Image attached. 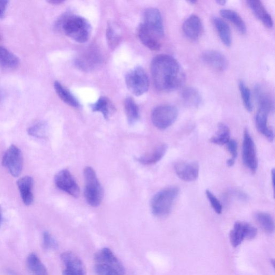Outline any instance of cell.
Masks as SVG:
<instances>
[{
  "mask_svg": "<svg viewBox=\"0 0 275 275\" xmlns=\"http://www.w3.org/2000/svg\"><path fill=\"white\" fill-rule=\"evenodd\" d=\"M150 71L154 85L161 92L174 91L181 87L185 80L184 70L179 62L168 55H159L152 61Z\"/></svg>",
  "mask_w": 275,
  "mask_h": 275,
  "instance_id": "6da1fadb",
  "label": "cell"
},
{
  "mask_svg": "<svg viewBox=\"0 0 275 275\" xmlns=\"http://www.w3.org/2000/svg\"><path fill=\"white\" fill-rule=\"evenodd\" d=\"M62 28L68 37L78 43L86 42L90 37L91 25L84 18L73 16L67 17Z\"/></svg>",
  "mask_w": 275,
  "mask_h": 275,
  "instance_id": "7a4b0ae2",
  "label": "cell"
},
{
  "mask_svg": "<svg viewBox=\"0 0 275 275\" xmlns=\"http://www.w3.org/2000/svg\"><path fill=\"white\" fill-rule=\"evenodd\" d=\"M179 192L178 188L171 187L156 193L150 203L152 214L158 217L169 214Z\"/></svg>",
  "mask_w": 275,
  "mask_h": 275,
  "instance_id": "3957f363",
  "label": "cell"
},
{
  "mask_svg": "<svg viewBox=\"0 0 275 275\" xmlns=\"http://www.w3.org/2000/svg\"><path fill=\"white\" fill-rule=\"evenodd\" d=\"M85 197L89 205L99 207L103 198V190L93 168L87 167L84 170Z\"/></svg>",
  "mask_w": 275,
  "mask_h": 275,
  "instance_id": "277c9868",
  "label": "cell"
},
{
  "mask_svg": "<svg viewBox=\"0 0 275 275\" xmlns=\"http://www.w3.org/2000/svg\"><path fill=\"white\" fill-rule=\"evenodd\" d=\"M179 116V111L172 105H162L154 109L151 114L153 125L160 130L170 127Z\"/></svg>",
  "mask_w": 275,
  "mask_h": 275,
  "instance_id": "5b68a950",
  "label": "cell"
},
{
  "mask_svg": "<svg viewBox=\"0 0 275 275\" xmlns=\"http://www.w3.org/2000/svg\"><path fill=\"white\" fill-rule=\"evenodd\" d=\"M126 83L129 90L136 96L142 95L148 90L147 75L144 69L140 66L129 71L126 76Z\"/></svg>",
  "mask_w": 275,
  "mask_h": 275,
  "instance_id": "8992f818",
  "label": "cell"
},
{
  "mask_svg": "<svg viewBox=\"0 0 275 275\" xmlns=\"http://www.w3.org/2000/svg\"><path fill=\"white\" fill-rule=\"evenodd\" d=\"M2 164L13 176H19L22 171L23 166L21 150L15 145H11L5 153Z\"/></svg>",
  "mask_w": 275,
  "mask_h": 275,
  "instance_id": "52a82bcc",
  "label": "cell"
},
{
  "mask_svg": "<svg viewBox=\"0 0 275 275\" xmlns=\"http://www.w3.org/2000/svg\"><path fill=\"white\" fill-rule=\"evenodd\" d=\"M257 235V229L252 225L243 221H237L229 234L232 246L236 248L240 246L245 239L252 240Z\"/></svg>",
  "mask_w": 275,
  "mask_h": 275,
  "instance_id": "ba28073f",
  "label": "cell"
},
{
  "mask_svg": "<svg viewBox=\"0 0 275 275\" xmlns=\"http://www.w3.org/2000/svg\"><path fill=\"white\" fill-rule=\"evenodd\" d=\"M243 160L245 165L254 173L258 168V158L254 142L247 129L245 130L244 134Z\"/></svg>",
  "mask_w": 275,
  "mask_h": 275,
  "instance_id": "9c48e42d",
  "label": "cell"
},
{
  "mask_svg": "<svg viewBox=\"0 0 275 275\" xmlns=\"http://www.w3.org/2000/svg\"><path fill=\"white\" fill-rule=\"evenodd\" d=\"M143 24L157 38H162L164 36V29L162 16L157 8L147 9L144 13V22Z\"/></svg>",
  "mask_w": 275,
  "mask_h": 275,
  "instance_id": "30bf717a",
  "label": "cell"
},
{
  "mask_svg": "<svg viewBox=\"0 0 275 275\" xmlns=\"http://www.w3.org/2000/svg\"><path fill=\"white\" fill-rule=\"evenodd\" d=\"M55 184L60 190L69 195L77 198L79 197L80 188L74 177L67 170L58 172L55 178Z\"/></svg>",
  "mask_w": 275,
  "mask_h": 275,
  "instance_id": "8fae6325",
  "label": "cell"
},
{
  "mask_svg": "<svg viewBox=\"0 0 275 275\" xmlns=\"http://www.w3.org/2000/svg\"><path fill=\"white\" fill-rule=\"evenodd\" d=\"M60 258L65 267L63 275L86 274L84 264L76 254L66 252L61 255Z\"/></svg>",
  "mask_w": 275,
  "mask_h": 275,
  "instance_id": "7c38bea8",
  "label": "cell"
},
{
  "mask_svg": "<svg viewBox=\"0 0 275 275\" xmlns=\"http://www.w3.org/2000/svg\"><path fill=\"white\" fill-rule=\"evenodd\" d=\"M174 170L177 176L185 182H192L199 177L200 167L197 162H179L174 165Z\"/></svg>",
  "mask_w": 275,
  "mask_h": 275,
  "instance_id": "4fadbf2b",
  "label": "cell"
},
{
  "mask_svg": "<svg viewBox=\"0 0 275 275\" xmlns=\"http://www.w3.org/2000/svg\"><path fill=\"white\" fill-rule=\"evenodd\" d=\"M94 260L95 263L110 266L122 275L125 274L126 270L122 263L108 248H103L97 252L95 255Z\"/></svg>",
  "mask_w": 275,
  "mask_h": 275,
  "instance_id": "5bb4252c",
  "label": "cell"
},
{
  "mask_svg": "<svg viewBox=\"0 0 275 275\" xmlns=\"http://www.w3.org/2000/svg\"><path fill=\"white\" fill-rule=\"evenodd\" d=\"M204 63L218 71L225 70L228 65L226 57L220 52L210 50L204 52L202 55Z\"/></svg>",
  "mask_w": 275,
  "mask_h": 275,
  "instance_id": "9a60e30c",
  "label": "cell"
},
{
  "mask_svg": "<svg viewBox=\"0 0 275 275\" xmlns=\"http://www.w3.org/2000/svg\"><path fill=\"white\" fill-rule=\"evenodd\" d=\"M182 30L185 36L192 40H197L203 31V25L200 18L196 15L188 17L183 24Z\"/></svg>",
  "mask_w": 275,
  "mask_h": 275,
  "instance_id": "2e32d148",
  "label": "cell"
},
{
  "mask_svg": "<svg viewBox=\"0 0 275 275\" xmlns=\"http://www.w3.org/2000/svg\"><path fill=\"white\" fill-rule=\"evenodd\" d=\"M247 5L258 19H259L268 28H272L273 25V20L263 4L259 0H249Z\"/></svg>",
  "mask_w": 275,
  "mask_h": 275,
  "instance_id": "e0dca14e",
  "label": "cell"
},
{
  "mask_svg": "<svg viewBox=\"0 0 275 275\" xmlns=\"http://www.w3.org/2000/svg\"><path fill=\"white\" fill-rule=\"evenodd\" d=\"M34 181L32 177L26 176L17 182L22 201L26 206H30L33 202L34 198L32 188Z\"/></svg>",
  "mask_w": 275,
  "mask_h": 275,
  "instance_id": "ac0fdd59",
  "label": "cell"
},
{
  "mask_svg": "<svg viewBox=\"0 0 275 275\" xmlns=\"http://www.w3.org/2000/svg\"><path fill=\"white\" fill-rule=\"evenodd\" d=\"M168 146L166 144L156 146L151 152L136 158L138 162L144 165H152L161 161L166 153Z\"/></svg>",
  "mask_w": 275,
  "mask_h": 275,
  "instance_id": "d6986e66",
  "label": "cell"
},
{
  "mask_svg": "<svg viewBox=\"0 0 275 275\" xmlns=\"http://www.w3.org/2000/svg\"><path fill=\"white\" fill-rule=\"evenodd\" d=\"M269 113L265 110L259 109L256 115L255 124L257 129L261 134L269 141H272L274 139L273 132L267 124Z\"/></svg>",
  "mask_w": 275,
  "mask_h": 275,
  "instance_id": "ffe728a7",
  "label": "cell"
},
{
  "mask_svg": "<svg viewBox=\"0 0 275 275\" xmlns=\"http://www.w3.org/2000/svg\"><path fill=\"white\" fill-rule=\"evenodd\" d=\"M138 36L140 41L147 48L152 51H158L161 48V44L154 34L150 32L141 24L138 29Z\"/></svg>",
  "mask_w": 275,
  "mask_h": 275,
  "instance_id": "44dd1931",
  "label": "cell"
},
{
  "mask_svg": "<svg viewBox=\"0 0 275 275\" xmlns=\"http://www.w3.org/2000/svg\"><path fill=\"white\" fill-rule=\"evenodd\" d=\"M255 95L259 109L265 110L269 112L273 110V102L270 94L266 92L261 86L258 85L255 87Z\"/></svg>",
  "mask_w": 275,
  "mask_h": 275,
  "instance_id": "7402d4cb",
  "label": "cell"
},
{
  "mask_svg": "<svg viewBox=\"0 0 275 275\" xmlns=\"http://www.w3.org/2000/svg\"><path fill=\"white\" fill-rule=\"evenodd\" d=\"M213 23L218 32L219 36L226 47H230L232 44L231 31L227 23L218 17L213 19Z\"/></svg>",
  "mask_w": 275,
  "mask_h": 275,
  "instance_id": "603a6c76",
  "label": "cell"
},
{
  "mask_svg": "<svg viewBox=\"0 0 275 275\" xmlns=\"http://www.w3.org/2000/svg\"><path fill=\"white\" fill-rule=\"evenodd\" d=\"M20 60L12 52L4 47H0V66L14 69L20 65Z\"/></svg>",
  "mask_w": 275,
  "mask_h": 275,
  "instance_id": "cb8c5ba5",
  "label": "cell"
},
{
  "mask_svg": "<svg viewBox=\"0 0 275 275\" xmlns=\"http://www.w3.org/2000/svg\"><path fill=\"white\" fill-rule=\"evenodd\" d=\"M182 98L185 103L198 108L202 103V96L199 91L192 87H186L182 92Z\"/></svg>",
  "mask_w": 275,
  "mask_h": 275,
  "instance_id": "d4e9b609",
  "label": "cell"
},
{
  "mask_svg": "<svg viewBox=\"0 0 275 275\" xmlns=\"http://www.w3.org/2000/svg\"><path fill=\"white\" fill-rule=\"evenodd\" d=\"M54 88L56 93L62 101L73 107H79L80 103L76 97L59 82L55 83Z\"/></svg>",
  "mask_w": 275,
  "mask_h": 275,
  "instance_id": "484cf974",
  "label": "cell"
},
{
  "mask_svg": "<svg viewBox=\"0 0 275 275\" xmlns=\"http://www.w3.org/2000/svg\"><path fill=\"white\" fill-rule=\"evenodd\" d=\"M221 16L226 20L232 23L239 32L245 34L247 31V27L242 17L236 12L230 10H222L220 11Z\"/></svg>",
  "mask_w": 275,
  "mask_h": 275,
  "instance_id": "4316f807",
  "label": "cell"
},
{
  "mask_svg": "<svg viewBox=\"0 0 275 275\" xmlns=\"http://www.w3.org/2000/svg\"><path fill=\"white\" fill-rule=\"evenodd\" d=\"M230 140V130L225 124L220 123L218 124L216 135L210 139L211 143L217 145L227 144Z\"/></svg>",
  "mask_w": 275,
  "mask_h": 275,
  "instance_id": "83f0119b",
  "label": "cell"
},
{
  "mask_svg": "<svg viewBox=\"0 0 275 275\" xmlns=\"http://www.w3.org/2000/svg\"><path fill=\"white\" fill-rule=\"evenodd\" d=\"M28 267L35 275H48L46 266L42 262L38 256L30 254L26 260Z\"/></svg>",
  "mask_w": 275,
  "mask_h": 275,
  "instance_id": "f1b7e54d",
  "label": "cell"
},
{
  "mask_svg": "<svg viewBox=\"0 0 275 275\" xmlns=\"http://www.w3.org/2000/svg\"><path fill=\"white\" fill-rule=\"evenodd\" d=\"M255 218L256 222L265 232L272 233L274 230V221L271 216L268 213L258 212L256 213Z\"/></svg>",
  "mask_w": 275,
  "mask_h": 275,
  "instance_id": "f546056e",
  "label": "cell"
},
{
  "mask_svg": "<svg viewBox=\"0 0 275 275\" xmlns=\"http://www.w3.org/2000/svg\"><path fill=\"white\" fill-rule=\"evenodd\" d=\"M125 110L128 123L132 124L136 123L139 119V109L135 101L131 98L128 97L124 103Z\"/></svg>",
  "mask_w": 275,
  "mask_h": 275,
  "instance_id": "4dcf8cb0",
  "label": "cell"
},
{
  "mask_svg": "<svg viewBox=\"0 0 275 275\" xmlns=\"http://www.w3.org/2000/svg\"><path fill=\"white\" fill-rule=\"evenodd\" d=\"M91 108L94 112L102 113L104 118L107 120L109 117L112 106L108 99L105 97H101L95 103L91 105Z\"/></svg>",
  "mask_w": 275,
  "mask_h": 275,
  "instance_id": "1f68e13d",
  "label": "cell"
},
{
  "mask_svg": "<svg viewBox=\"0 0 275 275\" xmlns=\"http://www.w3.org/2000/svg\"><path fill=\"white\" fill-rule=\"evenodd\" d=\"M239 88L245 108L248 111L251 112L253 110V104L251 92L250 89L248 88L243 82L239 83Z\"/></svg>",
  "mask_w": 275,
  "mask_h": 275,
  "instance_id": "d6a6232c",
  "label": "cell"
},
{
  "mask_svg": "<svg viewBox=\"0 0 275 275\" xmlns=\"http://www.w3.org/2000/svg\"><path fill=\"white\" fill-rule=\"evenodd\" d=\"M48 126L46 123L40 122L34 124L28 130V134L32 137L43 138L47 136Z\"/></svg>",
  "mask_w": 275,
  "mask_h": 275,
  "instance_id": "836d02e7",
  "label": "cell"
},
{
  "mask_svg": "<svg viewBox=\"0 0 275 275\" xmlns=\"http://www.w3.org/2000/svg\"><path fill=\"white\" fill-rule=\"evenodd\" d=\"M94 269L97 275H122L110 266L102 263H95Z\"/></svg>",
  "mask_w": 275,
  "mask_h": 275,
  "instance_id": "e575fe53",
  "label": "cell"
},
{
  "mask_svg": "<svg viewBox=\"0 0 275 275\" xmlns=\"http://www.w3.org/2000/svg\"><path fill=\"white\" fill-rule=\"evenodd\" d=\"M227 146L228 151L232 156L227 161V165L228 167H232L238 156V144L235 140L231 139L228 142Z\"/></svg>",
  "mask_w": 275,
  "mask_h": 275,
  "instance_id": "d590c367",
  "label": "cell"
},
{
  "mask_svg": "<svg viewBox=\"0 0 275 275\" xmlns=\"http://www.w3.org/2000/svg\"><path fill=\"white\" fill-rule=\"evenodd\" d=\"M43 245L46 250H55L58 248L56 241L48 232H44L43 233Z\"/></svg>",
  "mask_w": 275,
  "mask_h": 275,
  "instance_id": "8d00e7d4",
  "label": "cell"
},
{
  "mask_svg": "<svg viewBox=\"0 0 275 275\" xmlns=\"http://www.w3.org/2000/svg\"><path fill=\"white\" fill-rule=\"evenodd\" d=\"M206 195L212 208L217 212V214H221L223 211V207L219 200L209 190H206Z\"/></svg>",
  "mask_w": 275,
  "mask_h": 275,
  "instance_id": "74e56055",
  "label": "cell"
},
{
  "mask_svg": "<svg viewBox=\"0 0 275 275\" xmlns=\"http://www.w3.org/2000/svg\"><path fill=\"white\" fill-rule=\"evenodd\" d=\"M106 37H107L108 43L111 47L113 48L116 46L119 41V36L111 25L108 26L107 31H106Z\"/></svg>",
  "mask_w": 275,
  "mask_h": 275,
  "instance_id": "f35d334b",
  "label": "cell"
},
{
  "mask_svg": "<svg viewBox=\"0 0 275 275\" xmlns=\"http://www.w3.org/2000/svg\"><path fill=\"white\" fill-rule=\"evenodd\" d=\"M8 3V1H0V19L4 16Z\"/></svg>",
  "mask_w": 275,
  "mask_h": 275,
  "instance_id": "ab89813d",
  "label": "cell"
},
{
  "mask_svg": "<svg viewBox=\"0 0 275 275\" xmlns=\"http://www.w3.org/2000/svg\"><path fill=\"white\" fill-rule=\"evenodd\" d=\"M48 2L51 4L54 5H59L61 4L62 3H63V2L60 1V0H50V1Z\"/></svg>",
  "mask_w": 275,
  "mask_h": 275,
  "instance_id": "60d3db41",
  "label": "cell"
},
{
  "mask_svg": "<svg viewBox=\"0 0 275 275\" xmlns=\"http://www.w3.org/2000/svg\"><path fill=\"white\" fill-rule=\"evenodd\" d=\"M216 3L221 6H224L226 3V1L225 0H218V1H216Z\"/></svg>",
  "mask_w": 275,
  "mask_h": 275,
  "instance_id": "b9f144b4",
  "label": "cell"
},
{
  "mask_svg": "<svg viewBox=\"0 0 275 275\" xmlns=\"http://www.w3.org/2000/svg\"><path fill=\"white\" fill-rule=\"evenodd\" d=\"M271 175H272L271 178H272V186H273V188H274V169H273V170H272Z\"/></svg>",
  "mask_w": 275,
  "mask_h": 275,
  "instance_id": "7bdbcfd3",
  "label": "cell"
},
{
  "mask_svg": "<svg viewBox=\"0 0 275 275\" xmlns=\"http://www.w3.org/2000/svg\"><path fill=\"white\" fill-rule=\"evenodd\" d=\"M3 223V215L1 207H0V226H1Z\"/></svg>",
  "mask_w": 275,
  "mask_h": 275,
  "instance_id": "ee69618b",
  "label": "cell"
},
{
  "mask_svg": "<svg viewBox=\"0 0 275 275\" xmlns=\"http://www.w3.org/2000/svg\"><path fill=\"white\" fill-rule=\"evenodd\" d=\"M8 273L10 274V275H17V274L12 270H11H11H10V271L8 270Z\"/></svg>",
  "mask_w": 275,
  "mask_h": 275,
  "instance_id": "f6af8a7d",
  "label": "cell"
},
{
  "mask_svg": "<svg viewBox=\"0 0 275 275\" xmlns=\"http://www.w3.org/2000/svg\"><path fill=\"white\" fill-rule=\"evenodd\" d=\"M189 3L192 4V5H194L197 3V1H194V0H192V1H189Z\"/></svg>",
  "mask_w": 275,
  "mask_h": 275,
  "instance_id": "bcb514c9",
  "label": "cell"
}]
</instances>
